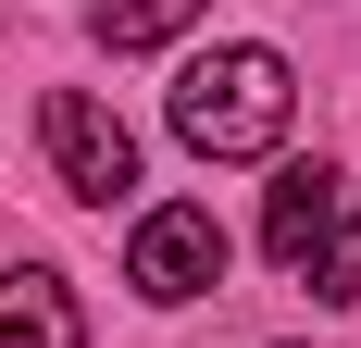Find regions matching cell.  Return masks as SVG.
I'll return each instance as SVG.
<instances>
[{
    "label": "cell",
    "mask_w": 361,
    "mask_h": 348,
    "mask_svg": "<svg viewBox=\"0 0 361 348\" xmlns=\"http://www.w3.org/2000/svg\"><path fill=\"white\" fill-rule=\"evenodd\" d=\"M312 286H324V299H361V187L336 199V249H324V274H312Z\"/></svg>",
    "instance_id": "52a82bcc"
},
{
    "label": "cell",
    "mask_w": 361,
    "mask_h": 348,
    "mask_svg": "<svg viewBox=\"0 0 361 348\" xmlns=\"http://www.w3.org/2000/svg\"><path fill=\"white\" fill-rule=\"evenodd\" d=\"M125 286H137L149 311H187V299H212V286H224V224H212L200 199L137 211V237H125Z\"/></svg>",
    "instance_id": "7a4b0ae2"
},
{
    "label": "cell",
    "mask_w": 361,
    "mask_h": 348,
    "mask_svg": "<svg viewBox=\"0 0 361 348\" xmlns=\"http://www.w3.org/2000/svg\"><path fill=\"white\" fill-rule=\"evenodd\" d=\"M0 348H87V311H75L63 274H0Z\"/></svg>",
    "instance_id": "5b68a950"
},
{
    "label": "cell",
    "mask_w": 361,
    "mask_h": 348,
    "mask_svg": "<svg viewBox=\"0 0 361 348\" xmlns=\"http://www.w3.org/2000/svg\"><path fill=\"white\" fill-rule=\"evenodd\" d=\"M37 137H50V174H63V199L112 211L125 187H137V137H125V112H100L87 87H50V100H37Z\"/></svg>",
    "instance_id": "3957f363"
},
{
    "label": "cell",
    "mask_w": 361,
    "mask_h": 348,
    "mask_svg": "<svg viewBox=\"0 0 361 348\" xmlns=\"http://www.w3.org/2000/svg\"><path fill=\"white\" fill-rule=\"evenodd\" d=\"M287 112H299V75H287V50H262V37L200 50V63L175 75V137L200 149V162H274V149H287Z\"/></svg>",
    "instance_id": "6da1fadb"
},
{
    "label": "cell",
    "mask_w": 361,
    "mask_h": 348,
    "mask_svg": "<svg viewBox=\"0 0 361 348\" xmlns=\"http://www.w3.org/2000/svg\"><path fill=\"white\" fill-rule=\"evenodd\" d=\"M212 13V0H100L87 25H100V50H162V37H187Z\"/></svg>",
    "instance_id": "8992f818"
},
{
    "label": "cell",
    "mask_w": 361,
    "mask_h": 348,
    "mask_svg": "<svg viewBox=\"0 0 361 348\" xmlns=\"http://www.w3.org/2000/svg\"><path fill=\"white\" fill-rule=\"evenodd\" d=\"M336 199H349V174H336V162H287L274 187H262V261H274L287 286L324 274V249H336Z\"/></svg>",
    "instance_id": "277c9868"
}]
</instances>
